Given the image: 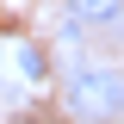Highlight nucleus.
Instances as JSON below:
<instances>
[{"label":"nucleus","mask_w":124,"mask_h":124,"mask_svg":"<svg viewBox=\"0 0 124 124\" xmlns=\"http://www.w3.org/2000/svg\"><path fill=\"white\" fill-rule=\"evenodd\" d=\"M68 112L87 124H106V118H124V68H75L68 87H62Z\"/></svg>","instance_id":"obj_1"},{"label":"nucleus","mask_w":124,"mask_h":124,"mask_svg":"<svg viewBox=\"0 0 124 124\" xmlns=\"http://www.w3.org/2000/svg\"><path fill=\"white\" fill-rule=\"evenodd\" d=\"M13 62H19V75H25L31 87H37V81H50V68H44V50H37V44H19V50H13Z\"/></svg>","instance_id":"obj_2"},{"label":"nucleus","mask_w":124,"mask_h":124,"mask_svg":"<svg viewBox=\"0 0 124 124\" xmlns=\"http://www.w3.org/2000/svg\"><path fill=\"white\" fill-rule=\"evenodd\" d=\"M19 124H50V118H19Z\"/></svg>","instance_id":"obj_3"}]
</instances>
